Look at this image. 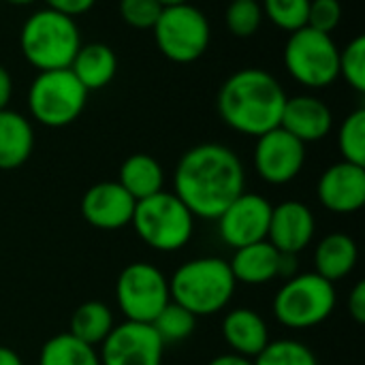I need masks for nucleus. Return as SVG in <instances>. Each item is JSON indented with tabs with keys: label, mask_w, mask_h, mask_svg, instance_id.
Masks as SVG:
<instances>
[{
	"label": "nucleus",
	"mask_w": 365,
	"mask_h": 365,
	"mask_svg": "<svg viewBox=\"0 0 365 365\" xmlns=\"http://www.w3.org/2000/svg\"><path fill=\"white\" fill-rule=\"evenodd\" d=\"M240 156L222 143H199L182 154L173 173V192L195 218L216 220L246 188Z\"/></svg>",
	"instance_id": "nucleus-1"
},
{
	"label": "nucleus",
	"mask_w": 365,
	"mask_h": 365,
	"mask_svg": "<svg viewBox=\"0 0 365 365\" xmlns=\"http://www.w3.org/2000/svg\"><path fill=\"white\" fill-rule=\"evenodd\" d=\"M287 92L263 68H242L225 79L218 90V115L235 133L261 137L280 126Z\"/></svg>",
	"instance_id": "nucleus-2"
},
{
	"label": "nucleus",
	"mask_w": 365,
	"mask_h": 365,
	"mask_svg": "<svg viewBox=\"0 0 365 365\" xmlns=\"http://www.w3.org/2000/svg\"><path fill=\"white\" fill-rule=\"evenodd\" d=\"M235 278L229 261L220 257H201L182 263L169 278L171 302L199 317L222 312L235 293Z\"/></svg>",
	"instance_id": "nucleus-3"
},
{
	"label": "nucleus",
	"mask_w": 365,
	"mask_h": 365,
	"mask_svg": "<svg viewBox=\"0 0 365 365\" xmlns=\"http://www.w3.org/2000/svg\"><path fill=\"white\" fill-rule=\"evenodd\" d=\"M79 47L81 34L77 21L47 6L34 11L19 32V49L38 73L68 68Z\"/></svg>",
	"instance_id": "nucleus-4"
},
{
	"label": "nucleus",
	"mask_w": 365,
	"mask_h": 365,
	"mask_svg": "<svg viewBox=\"0 0 365 365\" xmlns=\"http://www.w3.org/2000/svg\"><path fill=\"white\" fill-rule=\"evenodd\" d=\"M130 225L139 240L156 252H178L195 233V216L175 192L167 190L137 201Z\"/></svg>",
	"instance_id": "nucleus-5"
},
{
	"label": "nucleus",
	"mask_w": 365,
	"mask_h": 365,
	"mask_svg": "<svg viewBox=\"0 0 365 365\" xmlns=\"http://www.w3.org/2000/svg\"><path fill=\"white\" fill-rule=\"evenodd\" d=\"M338 304L334 282L321 278L317 272L295 274L278 289L272 310L287 329H312L325 323Z\"/></svg>",
	"instance_id": "nucleus-6"
},
{
	"label": "nucleus",
	"mask_w": 365,
	"mask_h": 365,
	"mask_svg": "<svg viewBox=\"0 0 365 365\" xmlns=\"http://www.w3.org/2000/svg\"><path fill=\"white\" fill-rule=\"evenodd\" d=\"M88 94L71 68L41 71L28 90V111L47 128H64L83 113Z\"/></svg>",
	"instance_id": "nucleus-7"
},
{
	"label": "nucleus",
	"mask_w": 365,
	"mask_h": 365,
	"mask_svg": "<svg viewBox=\"0 0 365 365\" xmlns=\"http://www.w3.org/2000/svg\"><path fill=\"white\" fill-rule=\"evenodd\" d=\"M154 41L158 51L178 64H190L199 60L212 41V30L205 13L190 2L163 6L154 28Z\"/></svg>",
	"instance_id": "nucleus-8"
},
{
	"label": "nucleus",
	"mask_w": 365,
	"mask_h": 365,
	"mask_svg": "<svg viewBox=\"0 0 365 365\" xmlns=\"http://www.w3.org/2000/svg\"><path fill=\"white\" fill-rule=\"evenodd\" d=\"M338 58L340 47L331 34L319 32L310 26L291 32L284 45V66L289 75L310 90H323L336 83L340 77Z\"/></svg>",
	"instance_id": "nucleus-9"
},
{
	"label": "nucleus",
	"mask_w": 365,
	"mask_h": 365,
	"mask_svg": "<svg viewBox=\"0 0 365 365\" xmlns=\"http://www.w3.org/2000/svg\"><path fill=\"white\" fill-rule=\"evenodd\" d=\"M115 302L126 321L150 325L171 302L169 278L156 265L135 261L118 276Z\"/></svg>",
	"instance_id": "nucleus-10"
},
{
	"label": "nucleus",
	"mask_w": 365,
	"mask_h": 365,
	"mask_svg": "<svg viewBox=\"0 0 365 365\" xmlns=\"http://www.w3.org/2000/svg\"><path fill=\"white\" fill-rule=\"evenodd\" d=\"M257 175L272 184L282 186L293 182L306 163V143L295 139L284 128H274L261 137H257L255 154H252Z\"/></svg>",
	"instance_id": "nucleus-11"
},
{
	"label": "nucleus",
	"mask_w": 365,
	"mask_h": 365,
	"mask_svg": "<svg viewBox=\"0 0 365 365\" xmlns=\"http://www.w3.org/2000/svg\"><path fill=\"white\" fill-rule=\"evenodd\" d=\"M272 207L274 205L263 195L244 190L216 218L220 240L233 250L267 240Z\"/></svg>",
	"instance_id": "nucleus-12"
},
{
	"label": "nucleus",
	"mask_w": 365,
	"mask_h": 365,
	"mask_svg": "<svg viewBox=\"0 0 365 365\" xmlns=\"http://www.w3.org/2000/svg\"><path fill=\"white\" fill-rule=\"evenodd\" d=\"M165 342L148 323L124 321L101 344V365H163Z\"/></svg>",
	"instance_id": "nucleus-13"
},
{
	"label": "nucleus",
	"mask_w": 365,
	"mask_h": 365,
	"mask_svg": "<svg viewBox=\"0 0 365 365\" xmlns=\"http://www.w3.org/2000/svg\"><path fill=\"white\" fill-rule=\"evenodd\" d=\"M317 195L327 212L346 216L365 205V167L340 160L323 171Z\"/></svg>",
	"instance_id": "nucleus-14"
},
{
	"label": "nucleus",
	"mask_w": 365,
	"mask_h": 365,
	"mask_svg": "<svg viewBox=\"0 0 365 365\" xmlns=\"http://www.w3.org/2000/svg\"><path fill=\"white\" fill-rule=\"evenodd\" d=\"M137 201L120 182H98L81 197V216L101 231H118L130 225Z\"/></svg>",
	"instance_id": "nucleus-15"
},
{
	"label": "nucleus",
	"mask_w": 365,
	"mask_h": 365,
	"mask_svg": "<svg viewBox=\"0 0 365 365\" xmlns=\"http://www.w3.org/2000/svg\"><path fill=\"white\" fill-rule=\"evenodd\" d=\"M317 231V220L312 210L302 201H284L272 207L267 242L282 255L304 252Z\"/></svg>",
	"instance_id": "nucleus-16"
},
{
	"label": "nucleus",
	"mask_w": 365,
	"mask_h": 365,
	"mask_svg": "<svg viewBox=\"0 0 365 365\" xmlns=\"http://www.w3.org/2000/svg\"><path fill=\"white\" fill-rule=\"evenodd\" d=\"M334 113L329 105L312 94H297L287 98L280 128L291 133L302 143H314L329 135Z\"/></svg>",
	"instance_id": "nucleus-17"
},
{
	"label": "nucleus",
	"mask_w": 365,
	"mask_h": 365,
	"mask_svg": "<svg viewBox=\"0 0 365 365\" xmlns=\"http://www.w3.org/2000/svg\"><path fill=\"white\" fill-rule=\"evenodd\" d=\"M222 338L231 353L255 359L269 344V327L265 319L250 308L229 310L220 325Z\"/></svg>",
	"instance_id": "nucleus-18"
},
{
	"label": "nucleus",
	"mask_w": 365,
	"mask_h": 365,
	"mask_svg": "<svg viewBox=\"0 0 365 365\" xmlns=\"http://www.w3.org/2000/svg\"><path fill=\"white\" fill-rule=\"evenodd\" d=\"M280 261H282V252H278L267 240H263V242L237 248L233 259L229 261V267L233 272L235 282L259 287L280 276Z\"/></svg>",
	"instance_id": "nucleus-19"
},
{
	"label": "nucleus",
	"mask_w": 365,
	"mask_h": 365,
	"mask_svg": "<svg viewBox=\"0 0 365 365\" xmlns=\"http://www.w3.org/2000/svg\"><path fill=\"white\" fill-rule=\"evenodd\" d=\"M34 150V128L28 118L13 109H0V169L21 167Z\"/></svg>",
	"instance_id": "nucleus-20"
},
{
	"label": "nucleus",
	"mask_w": 365,
	"mask_h": 365,
	"mask_svg": "<svg viewBox=\"0 0 365 365\" xmlns=\"http://www.w3.org/2000/svg\"><path fill=\"white\" fill-rule=\"evenodd\" d=\"M68 68L88 92H96L113 81L118 73V58L105 43H81Z\"/></svg>",
	"instance_id": "nucleus-21"
},
{
	"label": "nucleus",
	"mask_w": 365,
	"mask_h": 365,
	"mask_svg": "<svg viewBox=\"0 0 365 365\" xmlns=\"http://www.w3.org/2000/svg\"><path fill=\"white\" fill-rule=\"evenodd\" d=\"M359 261V248L355 240L346 233H329L325 235L314 250L317 274L329 282L344 280L353 274Z\"/></svg>",
	"instance_id": "nucleus-22"
},
{
	"label": "nucleus",
	"mask_w": 365,
	"mask_h": 365,
	"mask_svg": "<svg viewBox=\"0 0 365 365\" xmlns=\"http://www.w3.org/2000/svg\"><path fill=\"white\" fill-rule=\"evenodd\" d=\"M118 182L135 201H141V199H148V197L163 190L165 171L154 156L133 154L122 163L120 173H118Z\"/></svg>",
	"instance_id": "nucleus-23"
},
{
	"label": "nucleus",
	"mask_w": 365,
	"mask_h": 365,
	"mask_svg": "<svg viewBox=\"0 0 365 365\" xmlns=\"http://www.w3.org/2000/svg\"><path fill=\"white\" fill-rule=\"evenodd\" d=\"M113 327H115L113 312L109 310L107 304L86 302L73 312L68 323V334L90 346H98L105 342V338L111 334Z\"/></svg>",
	"instance_id": "nucleus-24"
},
{
	"label": "nucleus",
	"mask_w": 365,
	"mask_h": 365,
	"mask_svg": "<svg viewBox=\"0 0 365 365\" xmlns=\"http://www.w3.org/2000/svg\"><path fill=\"white\" fill-rule=\"evenodd\" d=\"M38 365H101V357L94 346L64 331L43 344Z\"/></svg>",
	"instance_id": "nucleus-25"
},
{
	"label": "nucleus",
	"mask_w": 365,
	"mask_h": 365,
	"mask_svg": "<svg viewBox=\"0 0 365 365\" xmlns=\"http://www.w3.org/2000/svg\"><path fill=\"white\" fill-rule=\"evenodd\" d=\"M150 325L154 327V331L160 336V340L165 344L167 342H182L195 334L197 317L192 312H188L186 308H182L180 304L169 302Z\"/></svg>",
	"instance_id": "nucleus-26"
},
{
	"label": "nucleus",
	"mask_w": 365,
	"mask_h": 365,
	"mask_svg": "<svg viewBox=\"0 0 365 365\" xmlns=\"http://www.w3.org/2000/svg\"><path fill=\"white\" fill-rule=\"evenodd\" d=\"M255 365H319L310 346L299 340H269V344L252 359Z\"/></svg>",
	"instance_id": "nucleus-27"
},
{
	"label": "nucleus",
	"mask_w": 365,
	"mask_h": 365,
	"mask_svg": "<svg viewBox=\"0 0 365 365\" xmlns=\"http://www.w3.org/2000/svg\"><path fill=\"white\" fill-rule=\"evenodd\" d=\"M338 148L342 160L365 167V109L351 111L338 130Z\"/></svg>",
	"instance_id": "nucleus-28"
},
{
	"label": "nucleus",
	"mask_w": 365,
	"mask_h": 365,
	"mask_svg": "<svg viewBox=\"0 0 365 365\" xmlns=\"http://www.w3.org/2000/svg\"><path fill=\"white\" fill-rule=\"evenodd\" d=\"M263 9L259 0H231L225 11V24L237 38H248L259 32Z\"/></svg>",
	"instance_id": "nucleus-29"
},
{
	"label": "nucleus",
	"mask_w": 365,
	"mask_h": 365,
	"mask_svg": "<svg viewBox=\"0 0 365 365\" xmlns=\"http://www.w3.org/2000/svg\"><path fill=\"white\" fill-rule=\"evenodd\" d=\"M263 17H267L276 28L295 32L308 24L310 0H263Z\"/></svg>",
	"instance_id": "nucleus-30"
},
{
	"label": "nucleus",
	"mask_w": 365,
	"mask_h": 365,
	"mask_svg": "<svg viewBox=\"0 0 365 365\" xmlns=\"http://www.w3.org/2000/svg\"><path fill=\"white\" fill-rule=\"evenodd\" d=\"M338 73L353 90L365 92V36H355L340 49Z\"/></svg>",
	"instance_id": "nucleus-31"
},
{
	"label": "nucleus",
	"mask_w": 365,
	"mask_h": 365,
	"mask_svg": "<svg viewBox=\"0 0 365 365\" xmlns=\"http://www.w3.org/2000/svg\"><path fill=\"white\" fill-rule=\"evenodd\" d=\"M120 17L124 24L137 30H152L163 6L158 0H120Z\"/></svg>",
	"instance_id": "nucleus-32"
},
{
	"label": "nucleus",
	"mask_w": 365,
	"mask_h": 365,
	"mask_svg": "<svg viewBox=\"0 0 365 365\" xmlns=\"http://www.w3.org/2000/svg\"><path fill=\"white\" fill-rule=\"evenodd\" d=\"M342 19V4L340 0H310L308 9V24L310 28L331 34Z\"/></svg>",
	"instance_id": "nucleus-33"
},
{
	"label": "nucleus",
	"mask_w": 365,
	"mask_h": 365,
	"mask_svg": "<svg viewBox=\"0 0 365 365\" xmlns=\"http://www.w3.org/2000/svg\"><path fill=\"white\" fill-rule=\"evenodd\" d=\"M43 2H45L47 9H53L58 13H64V15H68L73 19L77 15L88 13L96 4V0H43Z\"/></svg>",
	"instance_id": "nucleus-34"
},
{
	"label": "nucleus",
	"mask_w": 365,
	"mask_h": 365,
	"mask_svg": "<svg viewBox=\"0 0 365 365\" xmlns=\"http://www.w3.org/2000/svg\"><path fill=\"white\" fill-rule=\"evenodd\" d=\"M349 312L357 323H365V282H357L349 297Z\"/></svg>",
	"instance_id": "nucleus-35"
},
{
	"label": "nucleus",
	"mask_w": 365,
	"mask_h": 365,
	"mask_svg": "<svg viewBox=\"0 0 365 365\" xmlns=\"http://www.w3.org/2000/svg\"><path fill=\"white\" fill-rule=\"evenodd\" d=\"M13 96V77L11 73L0 64V109H6Z\"/></svg>",
	"instance_id": "nucleus-36"
},
{
	"label": "nucleus",
	"mask_w": 365,
	"mask_h": 365,
	"mask_svg": "<svg viewBox=\"0 0 365 365\" xmlns=\"http://www.w3.org/2000/svg\"><path fill=\"white\" fill-rule=\"evenodd\" d=\"M207 365H255L252 359L248 357H242V355H235V353H227V355H218L214 357Z\"/></svg>",
	"instance_id": "nucleus-37"
},
{
	"label": "nucleus",
	"mask_w": 365,
	"mask_h": 365,
	"mask_svg": "<svg viewBox=\"0 0 365 365\" xmlns=\"http://www.w3.org/2000/svg\"><path fill=\"white\" fill-rule=\"evenodd\" d=\"M0 365H24V361L13 349L0 346Z\"/></svg>",
	"instance_id": "nucleus-38"
},
{
	"label": "nucleus",
	"mask_w": 365,
	"mask_h": 365,
	"mask_svg": "<svg viewBox=\"0 0 365 365\" xmlns=\"http://www.w3.org/2000/svg\"><path fill=\"white\" fill-rule=\"evenodd\" d=\"M4 2H9V4H13V6H30V4H34V2H38V0H4Z\"/></svg>",
	"instance_id": "nucleus-39"
},
{
	"label": "nucleus",
	"mask_w": 365,
	"mask_h": 365,
	"mask_svg": "<svg viewBox=\"0 0 365 365\" xmlns=\"http://www.w3.org/2000/svg\"><path fill=\"white\" fill-rule=\"evenodd\" d=\"M158 2H160V6H175V4H184L188 0H158Z\"/></svg>",
	"instance_id": "nucleus-40"
},
{
	"label": "nucleus",
	"mask_w": 365,
	"mask_h": 365,
	"mask_svg": "<svg viewBox=\"0 0 365 365\" xmlns=\"http://www.w3.org/2000/svg\"><path fill=\"white\" fill-rule=\"evenodd\" d=\"M0 2H2V0H0Z\"/></svg>",
	"instance_id": "nucleus-41"
}]
</instances>
